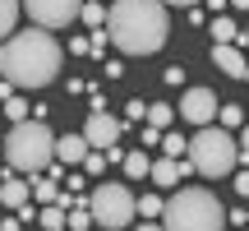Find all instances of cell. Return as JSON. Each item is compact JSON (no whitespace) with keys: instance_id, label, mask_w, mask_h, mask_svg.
Returning a JSON list of instances; mask_svg holds the SVG:
<instances>
[{"instance_id":"obj_1","label":"cell","mask_w":249,"mask_h":231,"mask_svg":"<svg viewBox=\"0 0 249 231\" xmlns=\"http://www.w3.org/2000/svg\"><path fill=\"white\" fill-rule=\"evenodd\" d=\"M107 33L124 56H152L166 46V0H116L107 14Z\"/></svg>"},{"instance_id":"obj_2","label":"cell","mask_w":249,"mask_h":231,"mask_svg":"<svg viewBox=\"0 0 249 231\" xmlns=\"http://www.w3.org/2000/svg\"><path fill=\"white\" fill-rule=\"evenodd\" d=\"M60 42L51 37V28H28V33H14L5 42V65L0 74L14 79L18 88H46V83L60 74Z\"/></svg>"},{"instance_id":"obj_3","label":"cell","mask_w":249,"mask_h":231,"mask_svg":"<svg viewBox=\"0 0 249 231\" xmlns=\"http://www.w3.org/2000/svg\"><path fill=\"white\" fill-rule=\"evenodd\" d=\"M5 162L14 171H46L55 162V134L46 130V120L28 116V120H14V130L5 134Z\"/></svg>"},{"instance_id":"obj_4","label":"cell","mask_w":249,"mask_h":231,"mask_svg":"<svg viewBox=\"0 0 249 231\" xmlns=\"http://www.w3.org/2000/svg\"><path fill=\"white\" fill-rule=\"evenodd\" d=\"M161 227H171V231H217V227H226V208L208 190L189 185V190H176L161 204Z\"/></svg>"},{"instance_id":"obj_5","label":"cell","mask_w":249,"mask_h":231,"mask_svg":"<svg viewBox=\"0 0 249 231\" xmlns=\"http://www.w3.org/2000/svg\"><path fill=\"white\" fill-rule=\"evenodd\" d=\"M189 162H194L198 176H231L235 162H240V143L231 139V130L226 125H198V134L189 139Z\"/></svg>"},{"instance_id":"obj_6","label":"cell","mask_w":249,"mask_h":231,"mask_svg":"<svg viewBox=\"0 0 249 231\" xmlns=\"http://www.w3.org/2000/svg\"><path fill=\"white\" fill-rule=\"evenodd\" d=\"M88 208H92V222L107 227V231H120V227H129L139 217V199L124 185H97L88 194Z\"/></svg>"},{"instance_id":"obj_7","label":"cell","mask_w":249,"mask_h":231,"mask_svg":"<svg viewBox=\"0 0 249 231\" xmlns=\"http://www.w3.org/2000/svg\"><path fill=\"white\" fill-rule=\"evenodd\" d=\"M23 9H28V19H33L37 28H70L74 19H79V9H83V0H23Z\"/></svg>"},{"instance_id":"obj_8","label":"cell","mask_w":249,"mask_h":231,"mask_svg":"<svg viewBox=\"0 0 249 231\" xmlns=\"http://www.w3.org/2000/svg\"><path fill=\"white\" fill-rule=\"evenodd\" d=\"M180 116H185L189 125H213L217 120V93L213 88H189L185 97H180Z\"/></svg>"},{"instance_id":"obj_9","label":"cell","mask_w":249,"mask_h":231,"mask_svg":"<svg viewBox=\"0 0 249 231\" xmlns=\"http://www.w3.org/2000/svg\"><path fill=\"white\" fill-rule=\"evenodd\" d=\"M120 130H124V125L116 120V116H107V111H92L88 125H83V134H88L92 148H111V143L120 139Z\"/></svg>"},{"instance_id":"obj_10","label":"cell","mask_w":249,"mask_h":231,"mask_svg":"<svg viewBox=\"0 0 249 231\" xmlns=\"http://www.w3.org/2000/svg\"><path fill=\"white\" fill-rule=\"evenodd\" d=\"M213 65L226 70L231 79H249V60H245V51L235 42H213Z\"/></svg>"},{"instance_id":"obj_11","label":"cell","mask_w":249,"mask_h":231,"mask_svg":"<svg viewBox=\"0 0 249 231\" xmlns=\"http://www.w3.org/2000/svg\"><path fill=\"white\" fill-rule=\"evenodd\" d=\"M92 153L88 134H65V139H55V157L65 162V167H83V157Z\"/></svg>"},{"instance_id":"obj_12","label":"cell","mask_w":249,"mask_h":231,"mask_svg":"<svg viewBox=\"0 0 249 231\" xmlns=\"http://www.w3.org/2000/svg\"><path fill=\"white\" fill-rule=\"evenodd\" d=\"M185 171H194V162H180V157H171V153L161 162H152V180H157V185H180Z\"/></svg>"},{"instance_id":"obj_13","label":"cell","mask_w":249,"mask_h":231,"mask_svg":"<svg viewBox=\"0 0 249 231\" xmlns=\"http://www.w3.org/2000/svg\"><path fill=\"white\" fill-rule=\"evenodd\" d=\"M28 199H33L28 180H14V176H5V180H0V204H5V208H23Z\"/></svg>"},{"instance_id":"obj_14","label":"cell","mask_w":249,"mask_h":231,"mask_svg":"<svg viewBox=\"0 0 249 231\" xmlns=\"http://www.w3.org/2000/svg\"><path fill=\"white\" fill-rule=\"evenodd\" d=\"M55 180H65V176H60V167L51 162V167H46V176L33 185V199H37V204H55V199H60V185H55Z\"/></svg>"},{"instance_id":"obj_15","label":"cell","mask_w":249,"mask_h":231,"mask_svg":"<svg viewBox=\"0 0 249 231\" xmlns=\"http://www.w3.org/2000/svg\"><path fill=\"white\" fill-rule=\"evenodd\" d=\"M37 222H42L46 231H60V227H70V213H65V204L55 199V204H42V213H37Z\"/></svg>"},{"instance_id":"obj_16","label":"cell","mask_w":249,"mask_h":231,"mask_svg":"<svg viewBox=\"0 0 249 231\" xmlns=\"http://www.w3.org/2000/svg\"><path fill=\"white\" fill-rule=\"evenodd\" d=\"M124 176L129 180H143V176H152V162H148V153H124Z\"/></svg>"},{"instance_id":"obj_17","label":"cell","mask_w":249,"mask_h":231,"mask_svg":"<svg viewBox=\"0 0 249 231\" xmlns=\"http://www.w3.org/2000/svg\"><path fill=\"white\" fill-rule=\"evenodd\" d=\"M18 9H23V0H0V37H9V33H14Z\"/></svg>"},{"instance_id":"obj_18","label":"cell","mask_w":249,"mask_h":231,"mask_svg":"<svg viewBox=\"0 0 249 231\" xmlns=\"http://www.w3.org/2000/svg\"><path fill=\"white\" fill-rule=\"evenodd\" d=\"M213 37H217V42H245V33H240V28H235L226 14H217V19H213Z\"/></svg>"},{"instance_id":"obj_19","label":"cell","mask_w":249,"mask_h":231,"mask_svg":"<svg viewBox=\"0 0 249 231\" xmlns=\"http://www.w3.org/2000/svg\"><path fill=\"white\" fill-rule=\"evenodd\" d=\"M107 14H111V9H102L97 0H83V9H79V19L88 28H107Z\"/></svg>"},{"instance_id":"obj_20","label":"cell","mask_w":249,"mask_h":231,"mask_svg":"<svg viewBox=\"0 0 249 231\" xmlns=\"http://www.w3.org/2000/svg\"><path fill=\"white\" fill-rule=\"evenodd\" d=\"M171 120H176V107H166V102H148V125H157V130H166Z\"/></svg>"},{"instance_id":"obj_21","label":"cell","mask_w":249,"mask_h":231,"mask_svg":"<svg viewBox=\"0 0 249 231\" xmlns=\"http://www.w3.org/2000/svg\"><path fill=\"white\" fill-rule=\"evenodd\" d=\"M0 107H5L9 120H28V116H33V107H28L23 97H9V102H0Z\"/></svg>"},{"instance_id":"obj_22","label":"cell","mask_w":249,"mask_h":231,"mask_svg":"<svg viewBox=\"0 0 249 231\" xmlns=\"http://www.w3.org/2000/svg\"><path fill=\"white\" fill-rule=\"evenodd\" d=\"M83 171H88V176H102V171H107V153H102V148H92L88 157H83Z\"/></svg>"},{"instance_id":"obj_23","label":"cell","mask_w":249,"mask_h":231,"mask_svg":"<svg viewBox=\"0 0 249 231\" xmlns=\"http://www.w3.org/2000/svg\"><path fill=\"white\" fill-rule=\"evenodd\" d=\"M161 148H166L171 157H180V153H189V139H180V134H161Z\"/></svg>"},{"instance_id":"obj_24","label":"cell","mask_w":249,"mask_h":231,"mask_svg":"<svg viewBox=\"0 0 249 231\" xmlns=\"http://www.w3.org/2000/svg\"><path fill=\"white\" fill-rule=\"evenodd\" d=\"M161 204H166V199H157V194H143V199H139V213H143V217H161Z\"/></svg>"},{"instance_id":"obj_25","label":"cell","mask_w":249,"mask_h":231,"mask_svg":"<svg viewBox=\"0 0 249 231\" xmlns=\"http://www.w3.org/2000/svg\"><path fill=\"white\" fill-rule=\"evenodd\" d=\"M88 42H92V51H88V56H107V42H111V33H107V28H92V37H88Z\"/></svg>"},{"instance_id":"obj_26","label":"cell","mask_w":249,"mask_h":231,"mask_svg":"<svg viewBox=\"0 0 249 231\" xmlns=\"http://www.w3.org/2000/svg\"><path fill=\"white\" fill-rule=\"evenodd\" d=\"M217 120L231 130V125H240V120H245V111H240V107H217Z\"/></svg>"},{"instance_id":"obj_27","label":"cell","mask_w":249,"mask_h":231,"mask_svg":"<svg viewBox=\"0 0 249 231\" xmlns=\"http://www.w3.org/2000/svg\"><path fill=\"white\" fill-rule=\"evenodd\" d=\"M124 120H148V102H129L124 107Z\"/></svg>"},{"instance_id":"obj_28","label":"cell","mask_w":249,"mask_h":231,"mask_svg":"<svg viewBox=\"0 0 249 231\" xmlns=\"http://www.w3.org/2000/svg\"><path fill=\"white\" fill-rule=\"evenodd\" d=\"M70 51H74V56H88L92 42H88V37H70Z\"/></svg>"},{"instance_id":"obj_29","label":"cell","mask_w":249,"mask_h":231,"mask_svg":"<svg viewBox=\"0 0 249 231\" xmlns=\"http://www.w3.org/2000/svg\"><path fill=\"white\" fill-rule=\"evenodd\" d=\"M226 222H235V227H249V208H235V213H226Z\"/></svg>"},{"instance_id":"obj_30","label":"cell","mask_w":249,"mask_h":231,"mask_svg":"<svg viewBox=\"0 0 249 231\" xmlns=\"http://www.w3.org/2000/svg\"><path fill=\"white\" fill-rule=\"evenodd\" d=\"M235 194L249 199V171H240V176H235Z\"/></svg>"},{"instance_id":"obj_31","label":"cell","mask_w":249,"mask_h":231,"mask_svg":"<svg viewBox=\"0 0 249 231\" xmlns=\"http://www.w3.org/2000/svg\"><path fill=\"white\" fill-rule=\"evenodd\" d=\"M14 88H18L14 79H0V102H9V97H14Z\"/></svg>"},{"instance_id":"obj_32","label":"cell","mask_w":249,"mask_h":231,"mask_svg":"<svg viewBox=\"0 0 249 231\" xmlns=\"http://www.w3.org/2000/svg\"><path fill=\"white\" fill-rule=\"evenodd\" d=\"M148 143H161V130H157V125H148V130H143V148H148Z\"/></svg>"},{"instance_id":"obj_33","label":"cell","mask_w":249,"mask_h":231,"mask_svg":"<svg viewBox=\"0 0 249 231\" xmlns=\"http://www.w3.org/2000/svg\"><path fill=\"white\" fill-rule=\"evenodd\" d=\"M208 5H213V14H222V9L231 5V0H208Z\"/></svg>"},{"instance_id":"obj_34","label":"cell","mask_w":249,"mask_h":231,"mask_svg":"<svg viewBox=\"0 0 249 231\" xmlns=\"http://www.w3.org/2000/svg\"><path fill=\"white\" fill-rule=\"evenodd\" d=\"M166 5H180V9H194L198 0H166Z\"/></svg>"},{"instance_id":"obj_35","label":"cell","mask_w":249,"mask_h":231,"mask_svg":"<svg viewBox=\"0 0 249 231\" xmlns=\"http://www.w3.org/2000/svg\"><path fill=\"white\" fill-rule=\"evenodd\" d=\"M240 153H245V157H249V130H245V139H240Z\"/></svg>"},{"instance_id":"obj_36","label":"cell","mask_w":249,"mask_h":231,"mask_svg":"<svg viewBox=\"0 0 249 231\" xmlns=\"http://www.w3.org/2000/svg\"><path fill=\"white\" fill-rule=\"evenodd\" d=\"M231 5H235V9H249V0H231Z\"/></svg>"},{"instance_id":"obj_37","label":"cell","mask_w":249,"mask_h":231,"mask_svg":"<svg viewBox=\"0 0 249 231\" xmlns=\"http://www.w3.org/2000/svg\"><path fill=\"white\" fill-rule=\"evenodd\" d=\"M245 42H249V28H245Z\"/></svg>"},{"instance_id":"obj_38","label":"cell","mask_w":249,"mask_h":231,"mask_svg":"<svg viewBox=\"0 0 249 231\" xmlns=\"http://www.w3.org/2000/svg\"><path fill=\"white\" fill-rule=\"evenodd\" d=\"M0 116H5V107H0Z\"/></svg>"},{"instance_id":"obj_39","label":"cell","mask_w":249,"mask_h":231,"mask_svg":"<svg viewBox=\"0 0 249 231\" xmlns=\"http://www.w3.org/2000/svg\"><path fill=\"white\" fill-rule=\"evenodd\" d=\"M0 180H5V176H0Z\"/></svg>"}]
</instances>
